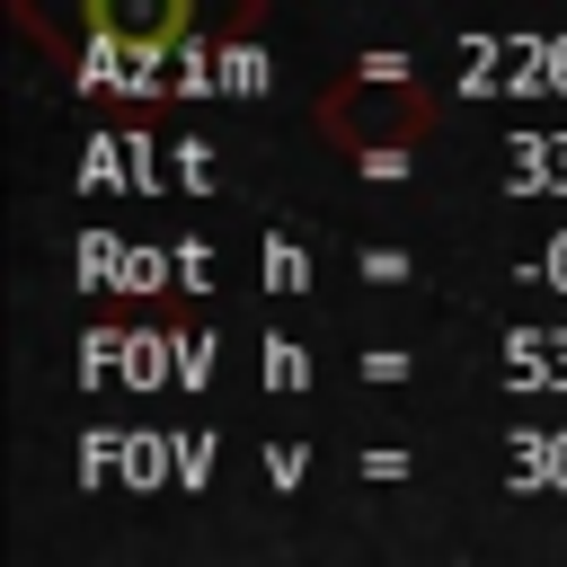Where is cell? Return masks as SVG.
Returning <instances> with one entry per match:
<instances>
[{
  "label": "cell",
  "mask_w": 567,
  "mask_h": 567,
  "mask_svg": "<svg viewBox=\"0 0 567 567\" xmlns=\"http://www.w3.org/2000/svg\"><path fill=\"white\" fill-rule=\"evenodd\" d=\"M310 124H319V142H328L337 159H354V168H408V159L425 151V133H434V97H425V80L399 71V62H354V71H337V80L319 89Z\"/></svg>",
  "instance_id": "obj_1"
},
{
  "label": "cell",
  "mask_w": 567,
  "mask_h": 567,
  "mask_svg": "<svg viewBox=\"0 0 567 567\" xmlns=\"http://www.w3.org/2000/svg\"><path fill=\"white\" fill-rule=\"evenodd\" d=\"M9 18L53 53V62H89V53H177L204 27V0H9Z\"/></svg>",
  "instance_id": "obj_2"
}]
</instances>
